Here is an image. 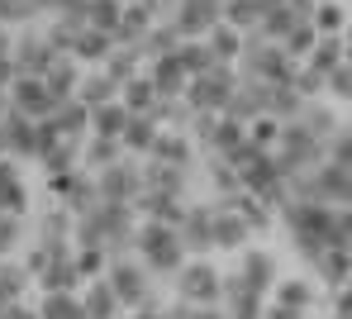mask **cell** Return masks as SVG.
<instances>
[{
	"label": "cell",
	"mask_w": 352,
	"mask_h": 319,
	"mask_svg": "<svg viewBox=\"0 0 352 319\" xmlns=\"http://www.w3.org/2000/svg\"><path fill=\"white\" fill-rule=\"evenodd\" d=\"M138 262L153 272V276H176L186 267V243L172 224H157V219H143L138 224Z\"/></svg>",
	"instance_id": "1"
},
{
	"label": "cell",
	"mask_w": 352,
	"mask_h": 319,
	"mask_svg": "<svg viewBox=\"0 0 352 319\" xmlns=\"http://www.w3.org/2000/svg\"><path fill=\"white\" fill-rule=\"evenodd\" d=\"M214 205H219V200H214ZM248 234H252V229H248L243 214H229V210L214 214V248H243Z\"/></svg>",
	"instance_id": "7"
},
{
	"label": "cell",
	"mask_w": 352,
	"mask_h": 319,
	"mask_svg": "<svg viewBox=\"0 0 352 319\" xmlns=\"http://www.w3.org/2000/svg\"><path fill=\"white\" fill-rule=\"evenodd\" d=\"M81 305H86V315H91V319H119V310H124L105 276H96V281L81 291Z\"/></svg>",
	"instance_id": "6"
},
{
	"label": "cell",
	"mask_w": 352,
	"mask_h": 319,
	"mask_svg": "<svg viewBox=\"0 0 352 319\" xmlns=\"http://www.w3.org/2000/svg\"><path fill=\"white\" fill-rule=\"evenodd\" d=\"M214 214H219V205L214 200H195V205H186V219H181V243H186V253H210L214 248Z\"/></svg>",
	"instance_id": "4"
},
{
	"label": "cell",
	"mask_w": 352,
	"mask_h": 319,
	"mask_svg": "<svg viewBox=\"0 0 352 319\" xmlns=\"http://www.w3.org/2000/svg\"><path fill=\"white\" fill-rule=\"evenodd\" d=\"M19 239H24V214H0V262L19 248Z\"/></svg>",
	"instance_id": "9"
},
{
	"label": "cell",
	"mask_w": 352,
	"mask_h": 319,
	"mask_svg": "<svg viewBox=\"0 0 352 319\" xmlns=\"http://www.w3.org/2000/svg\"><path fill=\"white\" fill-rule=\"evenodd\" d=\"M0 319H38V310H29V305H10Z\"/></svg>",
	"instance_id": "10"
},
{
	"label": "cell",
	"mask_w": 352,
	"mask_h": 319,
	"mask_svg": "<svg viewBox=\"0 0 352 319\" xmlns=\"http://www.w3.org/2000/svg\"><path fill=\"white\" fill-rule=\"evenodd\" d=\"M105 281H110V291L119 296V305H129V310H143L148 300H157V291H153V272H148L143 262H133V257H110Z\"/></svg>",
	"instance_id": "2"
},
{
	"label": "cell",
	"mask_w": 352,
	"mask_h": 319,
	"mask_svg": "<svg viewBox=\"0 0 352 319\" xmlns=\"http://www.w3.org/2000/svg\"><path fill=\"white\" fill-rule=\"evenodd\" d=\"M238 276H243L248 286H257V291L267 296V291H276V281H281V267H276V257L267 253V248H243Z\"/></svg>",
	"instance_id": "5"
},
{
	"label": "cell",
	"mask_w": 352,
	"mask_h": 319,
	"mask_svg": "<svg viewBox=\"0 0 352 319\" xmlns=\"http://www.w3.org/2000/svg\"><path fill=\"white\" fill-rule=\"evenodd\" d=\"M276 305H286V310H309L314 305V291H309V281H276Z\"/></svg>",
	"instance_id": "8"
},
{
	"label": "cell",
	"mask_w": 352,
	"mask_h": 319,
	"mask_svg": "<svg viewBox=\"0 0 352 319\" xmlns=\"http://www.w3.org/2000/svg\"><path fill=\"white\" fill-rule=\"evenodd\" d=\"M219 296H224V276L205 257H195L176 272V300H186L195 310H210V305H219Z\"/></svg>",
	"instance_id": "3"
},
{
	"label": "cell",
	"mask_w": 352,
	"mask_h": 319,
	"mask_svg": "<svg viewBox=\"0 0 352 319\" xmlns=\"http://www.w3.org/2000/svg\"><path fill=\"white\" fill-rule=\"evenodd\" d=\"M195 319H224V310H219V305H210V310H195Z\"/></svg>",
	"instance_id": "11"
}]
</instances>
